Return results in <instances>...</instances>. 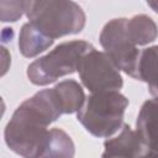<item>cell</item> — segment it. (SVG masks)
<instances>
[{
	"label": "cell",
	"mask_w": 158,
	"mask_h": 158,
	"mask_svg": "<svg viewBox=\"0 0 158 158\" xmlns=\"http://www.w3.org/2000/svg\"><path fill=\"white\" fill-rule=\"evenodd\" d=\"M28 22L51 40L78 33L84 28L85 14L74 1H27Z\"/></svg>",
	"instance_id": "obj_2"
},
{
	"label": "cell",
	"mask_w": 158,
	"mask_h": 158,
	"mask_svg": "<svg viewBox=\"0 0 158 158\" xmlns=\"http://www.w3.org/2000/svg\"><path fill=\"white\" fill-rule=\"evenodd\" d=\"M136 132L143 144L158 152V98L147 100L138 114Z\"/></svg>",
	"instance_id": "obj_8"
},
{
	"label": "cell",
	"mask_w": 158,
	"mask_h": 158,
	"mask_svg": "<svg viewBox=\"0 0 158 158\" xmlns=\"http://www.w3.org/2000/svg\"><path fill=\"white\" fill-rule=\"evenodd\" d=\"M74 143L70 137L60 128H52L41 154V158H73Z\"/></svg>",
	"instance_id": "obj_11"
},
{
	"label": "cell",
	"mask_w": 158,
	"mask_h": 158,
	"mask_svg": "<svg viewBox=\"0 0 158 158\" xmlns=\"http://www.w3.org/2000/svg\"><path fill=\"white\" fill-rule=\"evenodd\" d=\"M64 114H73L79 111L84 102L85 95L81 86L75 80H63L54 86Z\"/></svg>",
	"instance_id": "obj_12"
},
{
	"label": "cell",
	"mask_w": 158,
	"mask_h": 158,
	"mask_svg": "<svg viewBox=\"0 0 158 158\" xmlns=\"http://www.w3.org/2000/svg\"><path fill=\"white\" fill-rule=\"evenodd\" d=\"M77 70L81 83L93 94L112 91L122 86V78L116 65L105 53L98 52L95 48L81 57Z\"/></svg>",
	"instance_id": "obj_6"
},
{
	"label": "cell",
	"mask_w": 158,
	"mask_h": 158,
	"mask_svg": "<svg viewBox=\"0 0 158 158\" xmlns=\"http://www.w3.org/2000/svg\"><path fill=\"white\" fill-rule=\"evenodd\" d=\"M105 151L102 156L118 158H141L144 151V144L137 132L130 126L123 125V128L117 137L105 141Z\"/></svg>",
	"instance_id": "obj_7"
},
{
	"label": "cell",
	"mask_w": 158,
	"mask_h": 158,
	"mask_svg": "<svg viewBox=\"0 0 158 158\" xmlns=\"http://www.w3.org/2000/svg\"><path fill=\"white\" fill-rule=\"evenodd\" d=\"M102 158H118V157H109V156H102Z\"/></svg>",
	"instance_id": "obj_17"
},
{
	"label": "cell",
	"mask_w": 158,
	"mask_h": 158,
	"mask_svg": "<svg viewBox=\"0 0 158 158\" xmlns=\"http://www.w3.org/2000/svg\"><path fill=\"white\" fill-rule=\"evenodd\" d=\"M7 4L10 6V11L1 12L2 21H16L23 12H26L27 1H10Z\"/></svg>",
	"instance_id": "obj_14"
},
{
	"label": "cell",
	"mask_w": 158,
	"mask_h": 158,
	"mask_svg": "<svg viewBox=\"0 0 158 158\" xmlns=\"http://www.w3.org/2000/svg\"><path fill=\"white\" fill-rule=\"evenodd\" d=\"M63 114L54 88L38 91L14 112L5 128L6 144L23 158H41L49 132L47 127Z\"/></svg>",
	"instance_id": "obj_1"
},
{
	"label": "cell",
	"mask_w": 158,
	"mask_h": 158,
	"mask_svg": "<svg viewBox=\"0 0 158 158\" xmlns=\"http://www.w3.org/2000/svg\"><path fill=\"white\" fill-rule=\"evenodd\" d=\"M128 100L117 90L91 94L78 111V121L95 137H110L122 125Z\"/></svg>",
	"instance_id": "obj_3"
},
{
	"label": "cell",
	"mask_w": 158,
	"mask_h": 158,
	"mask_svg": "<svg viewBox=\"0 0 158 158\" xmlns=\"http://www.w3.org/2000/svg\"><path fill=\"white\" fill-rule=\"evenodd\" d=\"M100 43L117 69L137 79L141 53L128 35L127 19H115L107 22L101 31Z\"/></svg>",
	"instance_id": "obj_5"
},
{
	"label": "cell",
	"mask_w": 158,
	"mask_h": 158,
	"mask_svg": "<svg viewBox=\"0 0 158 158\" xmlns=\"http://www.w3.org/2000/svg\"><path fill=\"white\" fill-rule=\"evenodd\" d=\"M127 31L136 46L153 42L157 37V26L153 20L146 15H137L127 20Z\"/></svg>",
	"instance_id": "obj_13"
},
{
	"label": "cell",
	"mask_w": 158,
	"mask_h": 158,
	"mask_svg": "<svg viewBox=\"0 0 158 158\" xmlns=\"http://www.w3.org/2000/svg\"><path fill=\"white\" fill-rule=\"evenodd\" d=\"M148 6H151L156 12H158V1H148Z\"/></svg>",
	"instance_id": "obj_16"
},
{
	"label": "cell",
	"mask_w": 158,
	"mask_h": 158,
	"mask_svg": "<svg viewBox=\"0 0 158 158\" xmlns=\"http://www.w3.org/2000/svg\"><path fill=\"white\" fill-rule=\"evenodd\" d=\"M137 79L146 81L149 93L158 96V46L146 48L141 52Z\"/></svg>",
	"instance_id": "obj_9"
},
{
	"label": "cell",
	"mask_w": 158,
	"mask_h": 158,
	"mask_svg": "<svg viewBox=\"0 0 158 158\" xmlns=\"http://www.w3.org/2000/svg\"><path fill=\"white\" fill-rule=\"evenodd\" d=\"M141 158H158V152H157V151H152V149H149V151L144 152V153L142 154Z\"/></svg>",
	"instance_id": "obj_15"
},
{
	"label": "cell",
	"mask_w": 158,
	"mask_h": 158,
	"mask_svg": "<svg viewBox=\"0 0 158 158\" xmlns=\"http://www.w3.org/2000/svg\"><path fill=\"white\" fill-rule=\"evenodd\" d=\"M52 43L53 40L46 37L30 22L22 26L20 32L19 47L25 57H35L41 52L46 51Z\"/></svg>",
	"instance_id": "obj_10"
},
{
	"label": "cell",
	"mask_w": 158,
	"mask_h": 158,
	"mask_svg": "<svg viewBox=\"0 0 158 158\" xmlns=\"http://www.w3.org/2000/svg\"><path fill=\"white\" fill-rule=\"evenodd\" d=\"M94 47L85 41H70L57 46L44 57L33 60L27 68L28 79L36 85H47L78 69L83 56Z\"/></svg>",
	"instance_id": "obj_4"
}]
</instances>
